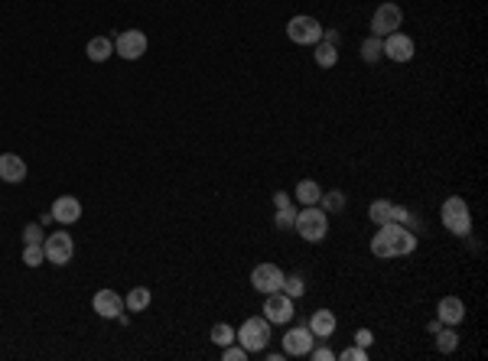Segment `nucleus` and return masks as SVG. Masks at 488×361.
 Listing matches in <instances>:
<instances>
[{
	"label": "nucleus",
	"mask_w": 488,
	"mask_h": 361,
	"mask_svg": "<svg viewBox=\"0 0 488 361\" xmlns=\"http://www.w3.org/2000/svg\"><path fill=\"white\" fill-rule=\"evenodd\" d=\"M52 219L62 221V225L78 221V219H82V202H78L76 196H59V199L52 202Z\"/></svg>",
	"instance_id": "nucleus-17"
},
{
	"label": "nucleus",
	"mask_w": 488,
	"mask_h": 361,
	"mask_svg": "<svg viewBox=\"0 0 488 361\" xmlns=\"http://www.w3.org/2000/svg\"><path fill=\"white\" fill-rule=\"evenodd\" d=\"M283 280H287V274L277 264H261V267H254V274H251V286L264 296L283 290Z\"/></svg>",
	"instance_id": "nucleus-10"
},
{
	"label": "nucleus",
	"mask_w": 488,
	"mask_h": 361,
	"mask_svg": "<svg viewBox=\"0 0 488 361\" xmlns=\"http://www.w3.org/2000/svg\"><path fill=\"white\" fill-rule=\"evenodd\" d=\"M23 264L27 267L46 264V251H43V244H23Z\"/></svg>",
	"instance_id": "nucleus-27"
},
{
	"label": "nucleus",
	"mask_w": 488,
	"mask_h": 361,
	"mask_svg": "<svg viewBox=\"0 0 488 361\" xmlns=\"http://www.w3.org/2000/svg\"><path fill=\"white\" fill-rule=\"evenodd\" d=\"M273 205H277V209H287V205H290V196H287V192H273Z\"/></svg>",
	"instance_id": "nucleus-36"
},
{
	"label": "nucleus",
	"mask_w": 488,
	"mask_h": 361,
	"mask_svg": "<svg viewBox=\"0 0 488 361\" xmlns=\"http://www.w3.org/2000/svg\"><path fill=\"white\" fill-rule=\"evenodd\" d=\"M287 36L296 46H316L322 39V23L316 17H293L287 23Z\"/></svg>",
	"instance_id": "nucleus-6"
},
{
	"label": "nucleus",
	"mask_w": 488,
	"mask_h": 361,
	"mask_svg": "<svg viewBox=\"0 0 488 361\" xmlns=\"http://www.w3.org/2000/svg\"><path fill=\"white\" fill-rule=\"evenodd\" d=\"M456 345H459V335L452 332V329H440V332H436V348H440L443 355L456 352Z\"/></svg>",
	"instance_id": "nucleus-26"
},
{
	"label": "nucleus",
	"mask_w": 488,
	"mask_h": 361,
	"mask_svg": "<svg viewBox=\"0 0 488 361\" xmlns=\"http://www.w3.org/2000/svg\"><path fill=\"white\" fill-rule=\"evenodd\" d=\"M401 23H404V13H401V7H397V3H381V7L375 10V17H371V33L385 39L387 33H394Z\"/></svg>",
	"instance_id": "nucleus-13"
},
{
	"label": "nucleus",
	"mask_w": 488,
	"mask_h": 361,
	"mask_svg": "<svg viewBox=\"0 0 488 361\" xmlns=\"http://www.w3.org/2000/svg\"><path fill=\"white\" fill-rule=\"evenodd\" d=\"M85 52H88V59L92 62H108V59L114 56V43L108 36H94L88 46H85Z\"/></svg>",
	"instance_id": "nucleus-19"
},
{
	"label": "nucleus",
	"mask_w": 488,
	"mask_h": 361,
	"mask_svg": "<svg viewBox=\"0 0 488 361\" xmlns=\"http://www.w3.org/2000/svg\"><path fill=\"white\" fill-rule=\"evenodd\" d=\"M235 339H238V335H235V329H231L228 323H215V325H212V342H215V345L225 348V345H231Z\"/></svg>",
	"instance_id": "nucleus-24"
},
{
	"label": "nucleus",
	"mask_w": 488,
	"mask_h": 361,
	"mask_svg": "<svg viewBox=\"0 0 488 361\" xmlns=\"http://www.w3.org/2000/svg\"><path fill=\"white\" fill-rule=\"evenodd\" d=\"M150 290H147V286H134L131 293L124 296V306H127V309H131V313H143V309H147V306H150Z\"/></svg>",
	"instance_id": "nucleus-22"
},
{
	"label": "nucleus",
	"mask_w": 488,
	"mask_h": 361,
	"mask_svg": "<svg viewBox=\"0 0 488 361\" xmlns=\"http://www.w3.org/2000/svg\"><path fill=\"white\" fill-rule=\"evenodd\" d=\"M381 52H385L391 62H410L417 46H413V39L407 36V33L394 29V33H387V36L381 39Z\"/></svg>",
	"instance_id": "nucleus-9"
},
{
	"label": "nucleus",
	"mask_w": 488,
	"mask_h": 361,
	"mask_svg": "<svg viewBox=\"0 0 488 361\" xmlns=\"http://www.w3.org/2000/svg\"><path fill=\"white\" fill-rule=\"evenodd\" d=\"M293 221H296V209H293V205H287V209H277V215H273V225H277L280 231L293 228Z\"/></svg>",
	"instance_id": "nucleus-29"
},
{
	"label": "nucleus",
	"mask_w": 488,
	"mask_h": 361,
	"mask_svg": "<svg viewBox=\"0 0 488 361\" xmlns=\"http://www.w3.org/2000/svg\"><path fill=\"white\" fill-rule=\"evenodd\" d=\"M417 251V235L404 225H378V235L371 238V254L381 257V260H391V257H407Z\"/></svg>",
	"instance_id": "nucleus-1"
},
{
	"label": "nucleus",
	"mask_w": 488,
	"mask_h": 361,
	"mask_svg": "<svg viewBox=\"0 0 488 361\" xmlns=\"http://www.w3.org/2000/svg\"><path fill=\"white\" fill-rule=\"evenodd\" d=\"M222 358H225V361H244V358H247V352H244L241 345H235V342H231V345H225V352H222Z\"/></svg>",
	"instance_id": "nucleus-32"
},
{
	"label": "nucleus",
	"mask_w": 488,
	"mask_h": 361,
	"mask_svg": "<svg viewBox=\"0 0 488 361\" xmlns=\"http://www.w3.org/2000/svg\"><path fill=\"white\" fill-rule=\"evenodd\" d=\"M43 251H46V260L62 267L72 260V254H76V241H72L69 231H52V235H46V241H43Z\"/></svg>",
	"instance_id": "nucleus-7"
},
{
	"label": "nucleus",
	"mask_w": 488,
	"mask_h": 361,
	"mask_svg": "<svg viewBox=\"0 0 488 361\" xmlns=\"http://www.w3.org/2000/svg\"><path fill=\"white\" fill-rule=\"evenodd\" d=\"M43 241H46V235H43L39 225H27L23 228V244H43Z\"/></svg>",
	"instance_id": "nucleus-30"
},
{
	"label": "nucleus",
	"mask_w": 488,
	"mask_h": 361,
	"mask_svg": "<svg viewBox=\"0 0 488 361\" xmlns=\"http://www.w3.org/2000/svg\"><path fill=\"white\" fill-rule=\"evenodd\" d=\"M443 225H446V231L456 235V238H469L472 235V212H469V205H466V199L450 196V199L443 202Z\"/></svg>",
	"instance_id": "nucleus-5"
},
{
	"label": "nucleus",
	"mask_w": 488,
	"mask_h": 361,
	"mask_svg": "<svg viewBox=\"0 0 488 361\" xmlns=\"http://www.w3.org/2000/svg\"><path fill=\"white\" fill-rule=\"evenodd\" d=\"M436 319L443 325H459L466 319V303H462L459 296H443L440 306H436Z\"/></svg>",
	"instance_id": "nucleus-15"
},
{
	"label": "nucleus",
	"mask_w": 488,
	"mask_h": 361,
	"mask_svg": "<svg viewBox=\"0 0 488 361\" xmlns=\"http://www.w3.org/2000/svg\"><path fill=\"white\" fill-rule=\"evenodd\" d=\"M320 209L332 212V215H338V212H345V192H338V189H332V192H322Z\"/></svg>",
	"instance_id": "nucleus-23"
},
{
	"label": "nucleus",
	"mask_w": 488,
	"mask_h": 361,
	"mask_svg": "<svg viewBox=\"0 0 488 361\" xmlns=\"http://www.w3.org/2000/svg\"><path fill=\"white\" fill-rule=\"evenodd\" d=\"M336 313L332 309H316L310 319V332L316 335V339H329V335L336 332Z\"/></svg>",
	"instance_id": "nucleus-18"
},
{
	"label": "nucleus",
	"mask_w": 488,
	"mask_h": 361,
	"mask_svg": "<svg viewBox=\"0 0 488 361\" xmlns=\"http://www.w3.org/2000/svg\"><path fill=\"white\" fill-rule=\"evenodd\" d=\"M235 335H238L235 342L241 345L247 355H261L264 348H267V342H271V323H267L264 316H251V319H244Z\"/></svg>",
	"instance_id": "nucleus-4"
},
{
	"label": "nucleus",
	"mask_w": 488,
	"mask_h": 361,
	"mask_svg": "<svg viewBox=\"0 0 488 361\" xmlns=\"http://www.w3.org/2000/svg\"><path fill=\"white\" fill-rule=\"evenodd\" d=\"M381 56H385V52H381V36H368L365 43H361V59L371 66V62H378Z\"/></svg>",
	"instance_id": "nucleus-25"
},
{
	"label": "nucleus",
	"mask_w": 488,
	"mask_h": 361,
	"mask_svg": "<svg viewBox=\"0 0 488 361\" xmlns=\"http://www.w3.org/2000/svg\"><path fill=\"white\" fill-rule=\"evenodd\" d=\"M114 52L121 59H127V62H137L147 52V33H141V29H124L121 36L114 39Z\"/></svg>",
	"instance_id": "nucleus-11"
},
{
	"label": "nucleus",
	"mask_w": 488,
	"mask_h": 361,
	"mask_svg": "<svg viewBox=\"0 0 488 361\" xmlns=\"http://www.w3.org/2000/svg\"><path fill=\"white\" fill-rule=\"evenodd\" d=\"M283 293L290 296V300H300V296L306 293V283H303V277H296V274L287 277V280H283Z\"/></svg>",
	"instance_id": "nucleus-28"
},
{
	"label": "nucleus",
	"mask_w": 488,
	"mask_h": 361,
	"mask_svg": "<svg viewBox=\"0 0 488 361\" xmlns=\"http://www.w3.org/2000/svg\"><path fill=\"white\" fill-rule=\"evenodd\" d=\"M313 361H332L336 358V352H332V348H316V345H313Z\"/></svg>",
	"instance_id": "nucleus-33"
},
{
	"label": "nucleus",
	"mask_w": 488,
	"mask_h": 361,
	"mask_svg": "<svg viewBox=\"0 0 488 361\" xmlns=\"http://www.w3.org/2000/svg\"><path fill=\"white\" fill-rule=\"evenodd\" d=\"M368 215H371V221H375V225H387V221H394V225H404V228H410L413 235L423 228V221L417 219L410 209H404V205H394V202H387V199L371 202Z\"/></svg>",
	"instance_id": "nucleus-3"
},
{
	"label": "nucleus",
	"mask_w": 488,
	"mask_h": 361,
	"mask_svg": "<svg viewBox=\"0 0 488 361\" xmlns=\"http://www.w3.org/2000/svg\"><path fill=\"white\" fill-rule=\"evenodd\" d=\"M296 199H300V205H320L322 186L316 179H300V186H296Z\"/></svg>",
	"instance_id": "nucleus-20"
},
{
	"label": "nucleus",
	"mask_w": 488,
	"mask_h": 361,
	"mask_svg": "<svg viewBox=\"0 0 488 361\" xmlns=\"http://www.w3.org/2000/svg\"><path fill=\"white\" fill-rule=\"evenodd\" d=\"M313 59H316V66L320 68H332L338 62V46H332V43H316L313 46Z\"/></svg>",
	"instance_id": "nucleus-21"
},
{
	"label": "nucleus",
	"mask_w": 488,
	"mask_h": 361,
	"mask_svg": "<svg viewBox=\"0 0 488 361\" xmlns=\"http://www.w3.org/2000/svg\"><path fill=\"white\" fill-rule=\"evenodd\" d=\"M316 345V335L310 332V325H296L283 335V355H293V358H306Z\"/></svg>",
	"instance_id": "nucleus-12"
},
{
	"label": "nucleus",
	"mask_w": 488,
	"mask_h": 361,
	"mask_svg": "<svg viewBox=\"0 0 488 361\" xmlns=\"http://www.w3.org/2000/svg\"><path fill=\"white\" fill-rule=\"evenodd\" d=\"M293 228L300 235L303 241H313V244H320L322 238L329 235V212L320 209V205H303L296 212V221H293Z\"/></svg>",
	"instance_id": "nucleus-2"
},
{
	"label": "nucleus",
	"mask_w": 488,
	"mask_h": 361,
	"mask_svg": "<svg viewBox=\"0 0 488 361\" xmlns=\"http://www.w3.org/2000/svg\"><path fill=\"white\" fill-rule=\"evenodd\" d=\"M92 306H94V313L104 316V319H117L124 313V296L114 293V290H98Z\"/></svg>",
	"instance_id": "nucleus-14"
},
{
	"label": "nucleus",
	"mask_w": 488,
	"mask_h": 361,
	"mask_svg": "<svg viewBox=\"0 0 488 361\" xmlns=\"http://www.w3.org/2000/svg\"><path fill=\"white\" fill-rule=\"evenodd\" d=\"M322 43H332V46H338V43H342L338 29H322Z\"/></svg>",
	"instance_id": "nucleus-35"
},
{
	"label": "nucleus",
	"mask_w": 488,
	"mask_h": 361,
	"mask_svg": "<svg viewBox=\"0 0 488 361\" xmlns=\"http://www.w3.org/2000/svg\"><path fill=\"white\" fill-rule=\"evenodd\" d=\"M293 300L283 290H277V293H267V300H264V319L271 325H287L293 319Z\"/></svg>",
	"instance_id": "nucleus-8"
},
{
	"label": "nucleus",
	"mask_w": 488,
	"mask_h": 361,
	"mask_svg": "<svg viewBox=\"0 0 488 361\" xmlns=\"http://www.w3.org/2000/svg\"><path fill=\"white\" fill-rule=\"evenodd\" d=\"M27 179V160L17 153H3L0 156V182H23Z\"/></svg>",
	"instance_id": "nucleus-16"
},
{
	"label": "nucleus",
	"mask_w": 488,
	"mask_h": 361,
	"mask_svg": "<svg viewBox=\"0 0 488 361\" xmlns=\"http://www.w3.org/2000/svg\"><path fill=\"white\" fill-rule=\"evenodd\" d=\"M371 342H375V335L368 332V329H358V332H355V345H361V348H368V345H371Z\"/></svg>",
	"instance_id": "nucleus-34"
},
{
	"label": "nucleus",
	"mask_w": 488,
	"mask_h": 361,
	"mask_svg": "<svg viewBox=\"0 0 488 361\" xmlns=\"http://www.w3.org/2000/svg\"><path fill=\"white\" fill-rule=\"evenodd\" d=\"M338 358H342V361H368V348L355 345V348H345V352H338Z\"/></svg>",
	"instance_id": "nucleus-31"
}]
</instances>
